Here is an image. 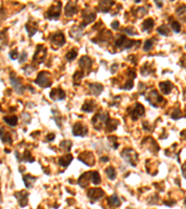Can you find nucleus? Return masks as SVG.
Returning a JSON list of instances; mask_svg holds the SVG:
<instances>
[{"instance_id": "nucleus-1", "label": "nucleus", "mask_w": 186, "mask_h": 209, "mask_svg": "<svg viewBox=\"0 0 186 209\" xmlns=\"http://www.w3.org/2000/svg\"><path fill=\"white\" fill-rule=\"evenodd\" d=\"M140 41H135V40H130L128 39L125 36H118V37L115 39L114 46L116 48H119L121 49H129L132 48L135 45H140Z\"/></svg>"}, {"instance_id": "nucleus-2", "label": "nucleus", "mask_w": 186, "mask_h": 209, "mask_svg": "<svg viewBox=\"0 0 186 209\" xmlns=\"http://www.w3.org/2000/svg\"><path fill=\"white\" fill-rule=\"evenodd\" d=\"M121 156L122 158L125 160L127 163H129L130 165L132 166H136L137 165V163L139 161V155L138 153L132 150V149H125V150H123V152L121 153Z\"/></svg>"}, {"instance_id": "nucleus-3", "label": "nucleus", "mask_w": 186, "mask_h": 209, "mask_svg": "<svg viewBox=\"0 0 186 209\" xmlns=\"http://www.w3.org/2000/svg\"><path fill=\"white\" fill-rule=\"evenodd\" d=\"M36 84H37L39 87H48L52 85V80H51V75L46 71H43L41 73L38 74L36 81H35Z\"/></svg>"}, {"instance_id": "nucleus-4", "label": "nucleus", "mask_w": 186, "mask_h": 209, "mask_svg": "<svg viewBox=\"0 0 186 209\" xmlns=\"http://www.w3.org/2000/svg\"><path fill=\"white\" fill-rule=\"evenodd\" d=\"M145 99L153 107H158L164 101V99L158 94V92L156 89H153L152 91H150L148 95L145 97Z\"/></svg>"}, {"instance_id": "nucleus-5", "label": "nucleus", "mask_w": 186, "mask_h": 209, "mask_svg": "<svg viewBox=\"0 0 186 209\" xmlns=\"http://www.w3.org/2000/svg\"><path fill=\"white\" fill-rule=\"evenodd\" d=\"M109 119V114L106 112H100L95 116L92 118V124L94 126L95 129L100 130L103 126V124L106 123V121Z\"/></svg>"}, {"instance_id": "nucleus-6", "label": "nucleus", "mask_w": 186, "mask_h": 209, "mask_svg": "<svg viewBox=\"0 0 186 209\" xmlns=\"http://www.w3.org/2000/svg\"><path fill=\"white\" fill-rule=\"evenodd\" d=\"M60 11H61V3L59 1L49 7V9L47 11L46 17L48 20H58L60 18Z\"/></svg>"}, {"instance_id": "nucleus-7", "label": "nucleus", "mask_w": 186, "mask_h": 209, "mask_svg": "<svg viewBox=\"0 0 186 209\" xmlns=\"http://www.w3.org/2000/svg\"><path fill=\"white\" fill-rule=\"evenodd\" d=\"M47 56V48L43 45H38L36 50V53L33 57V61L37 64H40L44 61Z\"/></svg>"}, {"instance_id": "nucleus-8", "label": "nucleus", "mask_w": 186, "mask_h": 209, "mask_svg": "<svg viewBox=\"0 0 186 209\" xmlns=\"http://www.w3.org/2000/svg\"><path fill=\"white\" fill-rule=\"evenodd\" d=\"M77 158H78V160H80L81 162H83L85 164H87L88 166H92L95 164L94 155H93V153L90 152H83L82 153H80L78 155Z\"/></svg>"}, {"instance_id": "nucleus-9", "label": "nucleus", "mask_w": 186, "mask_h": 209, "mask_svg": "<svg viewBox=\"0 0 186 209\" xmlns=\"http://www.w3.org/2000/svg\"><path fill=\"white\" fill-rule=\"evenodd\" d=\"M145 113V109L144 107L141 105V103H136L135 106L131 109V112H130V116H131V119L133 121H137L140 117H141Z\"/></svg>"}, {"instance_id": "nucleus-10", "label": "nucleus", "mask_w": 186, "mask_h": 209, "mask_svg": "<svg viewBox=\"0 0 186 209\" xmlns=\"http://www.w3.org/2000/svg\"><path fill=\"white\" fill-rule=\"evenodd\" d=\"M73 135L74 136H76V137H84L87 134L88 132V129L87 127L83 125L82 123L80 122H77L73 126Z\"/></svg>"}, {"instance_id": "nucleus-11", "label": "nucleus", "mask_w": 186, "mask_h": 209, "mask_svg": "<svg viewBox=\"0 0 186 209\" xmlns=\"http://www.w3.org/2000/svg\"><path fill=\"white\" fill-rule=\"evenodd\" d=\"M50 40H51L52 46H55L56 48H60L65 44V37L61 32H58L54 33Z\"/></svg>"}, {"instance_id": "nucleus-12", "label": "nucleus", "mask_w": 186, "mask_h": 209, "mask_svg": "<svg viewBox=\"0 0 186 209\" xmlns=\"http://www.w3.org/2000/svg\"><path fill=\"white\" fill-rule=\"evenodd\" d=\"M82 18H83V24L82 25L85 27L86 25H87V24H89V23H91V22H93L95 21L96 14H95V12H93L92 10L86 9L83 11V13H82Z\"/></svg>"}, {"instance_id": "nucleus-13", "label": "nucleus", "mask_w": 186, "mask_h": 209, "mask_svg": "<svg viewBox=\"0 0 186 209\" xmlns=\"http://www.w3.org/2000/svg\"><path fill=\"white\" fill-rule=\"evenodd\" d=\"M103 196H104V192L102 189L93 188V189H90L87 191V197L93 202L101 199Z\"/></svg>"}, {"instance_id": "nucleus-14", "label": "nucleus", "mask_w": 186, "mask_h": 209, "mask_svg": "<svg viewBox=\"0 0 186 209\" xmlns=\"http://www.w3.org/2000/svg\"><path fill=\"white\" fill-rule=\"evenodd\" d=\"M10 78L11 85H12L13 88L16 90V92L19 93V94H22L24 92V90H25V87L22 86L21 83H20V81H19L18 77L15 75V74L14 73H11Z\"/></svg>"}, {"instance_id": "nucleus-15", "label": "nucleus", "mask_w": 186, "mask_h": 209, "mask_svg": "<svg viewBox=\"0 0 186 209\" xmlns=\"http://www.w3.org/2000/svg\"><path fill=\"white\" fill-rule=\"evenodd\" d=\"M78 11V6L76 1H69L64 9V13L67 17H72Z\"/></svg>"}, {"instance_id": "nucleus-16", "label": "nucleus", "mask_w": 186, "mask_h": 209, "mask_svg": "<svg viewBox=\"0 0 186 209\" xmlns=\"http://www.w3.org/2000/svg\"><path fill=\"white\" fill-rule=\"evenodd\" d=\"M15 197L18 199V203L21 207H24L28 203V196L29 193L25 191H21L19 192H15Z\"/></svg>"}, {"instance_id": "nucleus-17", "label": "nucleus", "mask_w": 186, "mask_h": 209, "mask_svg": "<svg viewBox=\"0 0 186 209\" xmlns=\"http://www.w3.org/2000/svg\"><path fill=\"white\" fill-rule=\"evenodd\" d=\"M49 97L52 100H55V101L63 100L65 98V92L60 88H54L50 91Z\"/></svg>"}, {"instance_id": "nucleus-18", "label": "nucleus", "mask_w": 186, "mask_h": 209, "mask_svg": "<svg viewBox=\"0 0 186 209\" xmlns=\"http://www.w3.org/2000/svg\"><path fill=\"white\" fill-rule=\"evenodd\" d=\"M79 66L82 68L83 71H87V73L90 71V69H91V66H92V60L89 57L87 56H83L80 58L79 60Z\"/></svg>"}, {"instance_id": "nucleus-19", "label": "nucleus", "mask_w": 186, "mask_h": 209, "mask_svg": "<svg viewBox=\"0 0 186 209\" xmlns=\"http://www.w3.org/2000/svg\"><path fill=\"white\" fill-rule=\"evenodd\" d=\"M83 25H74L70 29V37H72L74 39H79L83 34Z\"/></svg>"}, {"instance_id": "nucleus-20", "label": "nucleus", "mask_w": 186, "mask_h": 209, "mask_svg": "<svg viewBox=\"0 0 186 209\" xmlns=\"http://www.w3.org/2000/svg\"><path fill=\"white\" fill-rule=\"evenodd\" d=\"M90 181H91V171L84 173L78 179V184L82 188H85L86 186H87Z\"/></svg>"}, {"instance_id": "nucleus-21", "label": "nucleus", "mask_w": 186, "mask_h": 209, "mask_svg": "<svg viewBox=\"0 0 186 209\" xmlns=\"http://www.w3.org/2000/svg\"><path fill=\"white\" fill-rule=\"evenodd\" d=\"M89 90L90 92L94 95V96H99L103 90V86L102 84H99V83H92V84H89Z\"/></svg>"}, {"instance_id": "nucleus-22", "label": "nucleus", "mask_w": 186, "mask_h": 209, "mask_svg": "<svg viewBox=\"0 0 186 209\" xmlns=\"http://www.w3.org/2000/svg\"><path fill=\"white\" fill-rule=\"evenodd\" d=\"M25 28H26V31H27V33L29 34V37H32L34 34L37 33L38 26H37V22H34V21L33 22H30V21H28L25 24Z\"/></svg>"}, {"instance_id": "nucleus-23", "label": "nucleus", "mask_w": 186, "mask_h": 209, "mask_svg": "<svg viewBox=\"0 0 186 209\" xmlns=\"http://www.w3.org/2000/svg\"><path fill=\"white\" fill-rule=\"evenodd\" d=\"M115 3L114 1H101L99 3L98 9L101 12H108L110 10V9L112 8V6H114Z\"/></svg>"}, {"instance_id": "nucleus-24", "label": "nucleus", "mask_w": 186, "mask_h": 209, "mask_svg": "<svg viewBox=\"0 0 186 209\" xmlns=\"http://www.w3.org/2000/svg\"><path fill=\"white\" fill-rule=\"evenodd\" d=\"M159 88H160V90L163 94L168 95L171 92V90L173 88V85L169 81L161 82V83H159Z\"/></svg>"}, {"instance_id": "nucleus-25", "label": "nucleus", "mask_w": 186, "mask_h": 209, "mask_svg": "<svg viewBox=\"0 0 186 209\" xmlns=\"http://www.w3.org/2000/svg\"><path fill=\"white\" fill-rule=\"evenodd\" d=\"M0 138H1V141L4 143H10V144L12 143V138H11L10 134L9 132H7L4 129V127L0 128Z\"/></svg>"}, {"instance_id": "nucleus-26", "label": "nucleus", "mask_w": 186, "mask_h": 209, "mask_svg": "<svg viewBox=\"0 0 186 209\" xmlns=\"http://www.w3.org/2000/svg\"><path fill=\"white\" fill-rule=\"evenodd\" d=\"M72 160H73L72 154H67L65 156H61L59 159V164L63 167H67L70 164V163L72 162Z\"/></svg>"}, {"instance_id": "nucleus-27", "label": "nucleus", "mask_w": 186, "mask_h": 209, "mask_svg": "<svg viewBox=\"0 0 186 209\" xmlns=\"http://www.w3.org/2000/svg\"><path fill=\"white\" fill-rule=\"evenodd\" d=\"M119 125V122L117 120L114 119H108L105 123V126H106V130L108 132H112L114 130H115L117 128Z\"/></svg>"}, {"instance_id": "nucleus-28", "label": "nucleus", "mask_w": 186, "mask_h": 209, "mask_svg": "<svg viewBox=\"0 0 186 209\" xmlns=\"http://www.w3.org/2000/svg\"><path fill=\"white\" fill-rule=\"evenodd\" d=\"M107 202H108V204L111 206V207H119L120 204H121V202L118 198V196L116 194H114L112 196H110L108 199H107Z\"/></svg>"}, {"instance_id": "nucleus-29", "label": "nucleus", "mask_w": 186, "mask_h": 209, "mask_svg": "<svg viewBox=\"0 0 186 209\" xmlns=\"http://www.w3.org/2000/svg\"><path fill=\"white\" fill-rule=\"evenodd\" d=\"M37 178L36 177H33L32 175H30V174H27L26 176L23 177V181H24V184L26 186V188L30 189V188H32L35 181H36Z\"/></svg>"}, {"instance_id": "nucleus-30", "label": "nucleus", "mask_w": 186, "mask_h": 209, "mask_svg": "<svg viewBox=\"0 0 186 209\" xmlns=\"http://www.w3.org/2000/svg\"><path fill=\"white\" fill-rule=\"evenodd\" d=\"M95 108V102L93 100H87L82 106V111L86 113H91Z\"/></svg>"}, {"instance_id": "nucleus-31", "label": "nucleus", "mask_w": 186, "mask_h": 209, "mask_svg": "<svg viewBox=\"0 0 186 209\" xmlns=\"http://www.w3.org/2000/svg\"><path fill=\"white\" fill-rule=\"evenodd\" d=\"M176 14L180 20H182L183 21H186V6L182 5V6L177 8Z\"/></svg>"}, {"instance_id": "nucleus-32", "label": "nucleus", "mask_w": 186, "mask_h": 209, "mask_svg": "<svg viewBox=\"0 0 186 209\" xmlns=\"http://www.w3.org/2000/svg\"><path fill=\"white\" fill-rule=\"evenodd\" d=\"M153 25H154V21L153 20V19H151V18H149V19H146L144 21H143V23H142V30L145 32H150L152 29H153Z\"/></svg>"}, {"instance_id": "nucleus-33", "label": "nucleus", "mask_w": 186, "mask_h": 209, "mask_svg": "<svg viewBox=\"0 0 186 209\" xmlns=\"http://www.w3.org/2000/svg\"><path fill=\"white\" fill-rule=\"evenodd\" d=\"M4 121L10 126H15L18 124V117L16 115H10V116H5Z\"/></svg>"}, {"instance_id": "nucleus-34", "label": "nucleus", "mask_w": 186, "mask_h": 209, "mask_svg": "<svg viewBox=\"0 0 186 209\" xmlns=\"http://www.w3.org/2000/svg\"><path fill=\"white\" fill-rule=\"evenodd\" d=\"M91 182L94 185H98L101 183V176H100L99 172L91 171Z\"/></svg>"}, {"instance_id": "nucleus-35", "label": "nucleus", "mask_w": 186, "mask_h": 209, "mask_svg": "<svg viewBox=\"0 0 186 209\" xmlns=\"http://www.w3.org/2000/svg\"><path fill=\"white\" fill-rule=\"evenodd\" d=\"M105 173L107 177L111 180H114L116 177V173H115V170L113 166H108L105 170Z\"/></svg>"}, {"instance_id": "nucleus-36", "label": "nucleus", "mask_w": 186, "mask_h": 209, "mask_svg": "<svg viewBox=\"0 0 186 209\" xmlns=\"http://www.w3.org/2000/svg\"><path fill=\"white\" fill-rule=\"evenodd\" d=\"M157 32L160 34H162V36L167 37V36H169V26L167 24H162L161 26H159L157 28Z\"/></svg>"}, {"instance_id": "nucleus-37", "label": "nucleus", "mask_w": 186, "mask_h": 209, "mask_svg": "<svg viewBox=\"0 0 186 209\" xmlns=\"http://www.w3.org/2000/svg\"><path fill=\"white\" fill-rule=\"evenodd\" d=\"M25 161V162H28V163H33L34 161H35V158L32 156V154H31V153L28 151V150H26L25 152H24V153H23V155H22V158H21V161Z\"/></svg>"}, {"instance_id": "nucleus-38", "label": "nucleus", "mask_w": 186, "mask_h": 209, "mask_svg": "<svg viewBox=\"0 0 186 209\" xmlns=\"http://www.w3.org/2000/svg\"><path fill=\"white\" fill-rule=\"evenodd\" d=\"M84 75H85V74H84L82 71H77V72L74 75L73 79H74L75 85H77V83L79 84V82L81 81V79L84 77Z\"/></svg>"}, {"instance_id": "nucleus-39", "label": "nucleus", "mask_w": 186, "mask_h": 209, "mask_svg": "<svg viewBox=\"0 0 186 209\" xmlns=\"http://www.w3.org/2000/svg\"><path fill=\"white\" fill-rule=\"evenodd\" d=\"M122 32L123 33H127V34H129V36H137L138 34V32L136 31V29L135 28H133V27H127V28H124L123 30H122Z\"/></svg>"}, {"instance_id": "nucleus-40", "label": "nucleus", "mask_w": 186, "mask_h": 209, "mask_svg": "<svg viewBox=\"0 0 186 209\" xmlns=\"http://www.w3.org/2000/svg\"><path fill=\"white\" fill-rule=\"evenodd\" d=\"M60 146L61 149H64V151L69 152L71 150V148H72V142L70 141H64L60 142Z\"/></svg>"}, {"instance_id": "nucleus-41", "label": "nucleus", "mask_w": 186, "mask_h": 209, "mask_svg": "<svg viewBox=\"0 0 186 209\" xmlns=\"http://www.w3.org/2000/svg\"><path fill=\"white\" fill-rule=\"evenodd\" d=\"M76 56H77V50L76 49V48H74V49H71L67 54H66V59L68 60H75L76 58Z\"/></svg>"}, {"instance_id": "nucleus-42", "label": "nucleus", "mask_w": 186, "mask_h": 209, "mask_svg": "<svg viewBox=\"0 0 186 209\" xmlns=\"http://www.w3.org/2000/svg\"><path fill=\"white\" fill-rule=\"evenodd\" d=\"M108 141H109V144H110V146L112 147V148H114V149H116L117 147H118V143H117V138L114 137V136H111V137H108Z\"/></svg>"}, {"instance_id": "nucleus-43", "label": "nucleus", "mask_w": 186, "mask_h": 209, "mask_svg": "<svg viewBox=\"0 0 186 209\" xmlns=\"http://www.w3.org/2000/svg\"><path fill=\"white\" fill-rule=\"evenodd\" d=\"M181 116H182V114H181V111H180L179 108H176V109L174 110V112L171 114V118H172V119H175V120L180 119Z\"/></svg>"}, {"instance_id": "nucleus-44", "label": "nucleus", "mask_w": 186, "mask_h": 209, "mask_svg": "<svg viewBox=\"0 0 186 209\" xmlns=\"http://www.w3.org/2000/svg\"><path fill=\"white\" fill-rule=\"evenodd\" d=\"M153 45V39H147V40L145 41V43H144L143 49H144L145 51H149V50L152 48Z\"/></svg>"}, {"instance_id": "nucleus-45", "label": "nucleus", "mask_w": 186, "mask_h": 209, "mask_svg": "<svg viewBox=\"0 0 186 209\" xmlns=\"http://www.w3.org/2000/svg\"><path fill=\"white\" fill-rule=\"evenodd\" d=\"M171 28L176 33H178L180 31V24L178 21H172L171 22Z\"/></svg>"}, {"instance_id": "nucleus-46", "label": "nucleus", "mask_w": 186, "mask_h": 209, "mask_svg": "<svg viewBox=\"0 0 186 209\" xmlns=\"http://www.w3.org/2000/svg\"><path fill=\"white\" fill-rule=\"evenodd\" d=\"M132 87H133V79L128 80V82L125 83V85L122 87L123 89H126V90H130Z\"/></svg>"}, {"instance_id": "nucleus-47", "label": "nucleus", "mask_w": 186, "mask_h": 209, "mask_svg": "<svg viewBox=\"0 0 186 209\" xmlns=\"http://www.w3.org/2000/svg\"><path fill=\"white\" fill-rule=\"evenodd\" d=\"M153 72V70H150V68L149 67H147V65H145V66H143L142 68H141V75H143V76H147L149 74H151Z\"/></svg>"}, {"instance_id": "nucleus-48", "label": "nucleus", "mask_w": 186, "mask_h": 209, "mask_svg": "<svg viewBox=\"0 0 186 209\" xmlns=\"http://www.w3.org/2000/svg\"><path fill=\"white\" fill-rule=\"evenodd\" d=\"M146 13H147V11L144 10V8H138V10H137V15L139 16V18H141Z\"/></svg>"}, {"instance_id": "nucleus-49", "label": "nucleus", "mask_w": 186, "mask_h": 209, "mask_svg": "<svg viewBox=\"0 0 186 209\" xmlns=\"http://www.w3.org/2000/svg\"><path fill=\"white\" fill-rule=\"evenodd\" d=\"M19 56H20V55H19L17 49H14V50H12V51L10 52V57L12 60H17V59L19 58Z\"/></svg>"}, {"instance_id": "nucleus-50", "label": "nucleus", "mask_w": 186, "mask_h": 209, "mask_svg": "<svg viewBox=\"0 0 186 209\" xmlns=\"http://www.w3.org/2000/svg\"><path fill=\"white\" fill-rule=\"evenodd\" d=\"M19 57H20V58H19V62H20V63H22V62H24V61L26 60V59H27V53H26V52H22Z\"/></svg>"}, {"instance_id": "nucleus-51", "label": "nucleus", "mask_w": 186, "mask_h": 209, "mask_svg": "<svg viewBox=\"0 0 186 209\" xmlns=\"http://www.w3.org/2000/svg\"><path fill=\"white\" fill-rule=\"evenodd\" d=\"M112 27L114 28V29H117L118 27H119V22L117 21H113L112 22Z\"/></svg>"}, {"instance_id": "nucleus-52", "label": "nucleus", "mask_w": 186, "mask_h": 209, "mask_svg": "<svg viewBox=\"0 0 186 209\" xmlns=\"http://www.w3.org/2000/svg\"><path fill=\"white\" fill-rule=\"evenodd\" d=\"M54 137H55V136L53 135V134H49V135H48V137H47V138H48V141H53L54 139Z\"/></svg>"}, {"instance_id": "nucleus-53", "label": "nucleus", "mask_w": 186, "mask_h": 209, "mask_svg": "<svg viewBox=\"0 0 186 209\" xmlns=\"http://www.w3.org/2000/svg\"><path fill=\"white\" fill-rule=\"evenodd\" d=\"M117 67H118L117 64H114V65L112 66V69H111V73H112V74H114V68H115V70L117 71Z\"/></svg>"}, {"instance_id": "nucleus-54", "label": "nucleus", "mask_w": 186, "mask_h": 209, "mask_svg": "<svg viewBox=\"0 0 186 209\" xmlns=\"http://www.w3.org/2000/svg\"><path fill=\"white\" fill-rule=\"evenodd\" d=\"M181 64H182V66H184L186 68V55L183 56V59H181Z\"/></svg>"}, {"instance_id": "nucleus-55", "label": "nucleus", "mask_w": 186, "mask_h": 209, "mask_svg": "<svg viewBox=\"0 0 186 209\" xmlns=\"http://www.w3.org/2000/svg\"><path fill=\"white\" fill-rule=\"evenodd\" d=\"M182 175L186 179V164H184L183 167H182Z\"/></svg>"}, {"instance_id": "nucleus-56", "label": "nucleus", "mask_w": 186, "mask_h": 209, "mask_svg": "<svg viewBox=\"0 0 186 209\" xmlns=\"http://www.w3.org/2000/svg\"><path fill=\"white\" fill-rule=\"evenodd\" d=\"M180 136H181L182 137H184V138L186 139V129L180 132Z\"/></svg>"}, {"instance_id": "nucleus-57", "label": "nucleus", "mask_w": 186, "mask_h": 209, "mask_svg": "<svg viewBox=\"0 0 186 209\" xmlns=\"http://www.w3.org/2000/svg\"><path fill=\"white\" fill-rule=\"evenodd\" d=\"M101 161H103V162H108L109 161V158L106 157V156H103V157H101Z\"/></svg>"}, {"instance_id": "nucleus-58", "label": "nucleus", "mask_w": 186, "mask_h": 209, "mask_svg": "<svg viewBox=\"0 0 186 209\" xmlns=\"http://www.w3.org/2000/svg\"><path fill=\"white\" fill-rule=\"evenodd\" d=\"M154 2H156V3H157V6H158V7H159V8H161V7H162V5H163V4H162V3H161V2H160V3H158V2H157V1H154Z\"/></svg>"}, {"instance_id": "nucleus-59", "label": "nucleus", "mask_w": 186, "mask_h": 209, "mask_svg": "<svg viewBox=\"0 0 186 209\" xmlns=\"http://www.w3.org/2000/svg\"><path fill=\"white\" fill-rule=\"evenodd\" d=\"M184 205H185V207H186V198H185V200H184Z\"/></svg>"}, {"instance_id": "nucleus-60", "label": "nucleus", "mask_w": 186, "mask_h": 209, "mask_svg": "<svg viewBox=\"0 0 186 209\" xmlns=\"http://www.w3.org/2000/svg\"><path fill=\"white\" fill-rule=\"evenodd\" d=\"M185 48H186V45H185Z\"/></svg>"}]
</instances>
